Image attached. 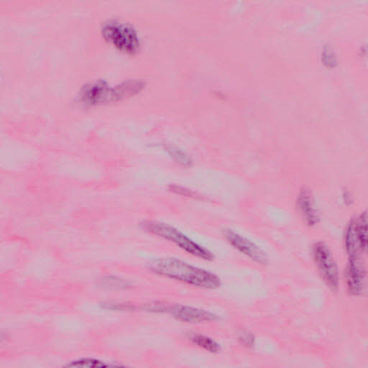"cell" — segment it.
Here are the masks:
<instances>
[{"mask_svg": "<svg viewBox=\"0 0 368 368\" xmlns=\"http://www.w3.org/2000/svg\"><path fill=\"white\" fill-rule=\"evenodd\" d=\"M357 258H350L347 266L345 279L349 293L359 296L363 293L366 284V272L364 266Z\"/></svg>", "mask_w": 368, "mask_h": 368, "instance_id": "8", "label": "cell"}, {"mask_svg": "<svg viewBox=\"0 0 368 368\" xmlns=\"http://www.w3.org/2000/svg\"><path fill=\"white\" fill-rule=\"evenodd\" d=\"M104 34L122 50L131 52L136 51L139 46V39L136 31L126 24L110 22L106 25Z\"/></svg>", "mask_w": 368, "mask_h": 368, "instance_id": "4", "label": "cell"}, {"mask_svg": "<svg viewBox=\"0 0 368 368\" xmlns=\"http://www.w3.org/2000/svg\"><path fill=\"white\" fill-rule=\"evenodd\" d=\"M150 269L157 275L199 288L213 290L222 285L215 274L173 257L154 260Z\"/></svg>", "mask_w": 368, "mask_h": 368, "instance_id": "1", "label": "cell"}, {"mask_svg": "<svg viewBox=\"0 0 368 368\" xmlns=\"http://www.w3.org/2000/svg\"><path fill=\"white\" fill-rule=\"evenodd\" d=\"M188 339L194 345L209 353H218L221 350V346L217 342L204 334L191 333Z\"/></svg>", "mask_w": 368, "mask_h": 368, "instance_id": "9", "label": "cell"}, {"mask_svg": "<svg viewBox=\"0 0 368 368\" xmlns=\"http://www.w3.org/2000/svg\"><path fill=\"white\" fill-rule=\"evenodd\" d=\"M144 227L152 235L175 244L193 257L208 261L215 258L210 250L197 243L185 233L171 224L158 221H148L144 224Z\"/></svg>", "mask_w": 368, "mask_h": 368, "instance_id": "2", "label": "cell"}, {"mask_svg": "<svg viewBox=\"0 0 368 368\" xmlns=\"http://www.w3.org/2000/svg\"><path fill=\"white\" fill-rule=\"evenodd\" d=\"M355 228L359 239L360 245L364 252L367 250V216L366 212L361 214L356 220H354Z\"/></svg>", "mask_w": 368, "mask_h": 368, "instance_id": "10", "label": "cell"}, {"mask_svg": "<svg viewBox=\"0 0 368 368\" xmlns=\"http://www.w3.org/2000/svg\"><path fill=\"white\" fill-rule=\"evenodd\" d=\"M239 341L247 348H253L255 345V338L248 330H241L239 334Z\"/></svg>", "mask_w": 368, "mask_h": 368, "instance_id": "12", "label": "cell"}, {"mask_svg": "<svg viewBox=\"0 0 368 368\" xmlns=\"http://www.w3.org/2000/svg\"><path fill=\"white\" fill-rule=\"evenodd\" d=\"M223 236L231 247L252 261L260 265L267 263V258L265 252L255 243L239 232L227 229L223 231Z\"/></svg>", "mask_w": 368, "mask_h": 368, "instance_id": "5", "label": "cell"}, {"mask_svg": "<svg viewBox=\"0 0 368 368\" xmlns=\"http://www.w3.org/2000/svg\"><path fill=\"white\" fill-rule=\"evenodd\" d=\"M170 312L177 320L189 324H202L217 321V315L196 307L187 305H175L168 307Z\"/></svg>", "mask_w": 368, "mask_h": 368, "instance_id": "6", "label": "cell"}, {"mask_svg": "<svg viewBox=\"0 0 368 368\" xmlns=\"http://www.w3.org/2000/svg\"><path fill=\"white\" fill-rule=\"evenodd\" d=\"M296 208L300 217L310 227L317 224L319 222V214L316 207L314 196L307 188L302 189L296 199Z\"/></svg>", "mask_w": 368, "mask_h": 368, "instance_id": "7", "label": "cell"}, {"mask_svg": "<svg viewBox=\"0 0 368 368\" xmlns=\"http://www.w3.org/2000/svg\"><path fill=\"white\" fill-rule=\"evenodd\" d=\"M168 151L173 159L184 167H190L192 165L191 158L184 151L175 147H168Z\"/></svg>", "mask_w": 368, "mask_h": 368, "instance_id": "11", "label": "cell"}, {"mask_svg": "<svg viewBox=\"0 0 368 368\" xmlns=\"http://www.w3.org/2000/svg\"><path fill=\"white\" fill-rule=\"evenodd\" d=\"M169 189L174 193L182 195L186 197L193 198H198L199 197V195L196 192L183 186L172 184L170 186Z\"/></svg>", "mask_w": 368, "mask_h": 368, "instance_id": "13", "label": "cell"}, {"mask_svg": "<svg viewBox=\"0 0 368 368\" xmlns=\"http://www.w3.org/2000/svg\"><path fill=\"white\" fill-rule=\"evenodd\" d=\"M313 256L324 282L332 290L337 289L340 281L338 267L328 246L322 242L316 243Z\"/></svg>", "mask_w": 368, "mask_h": 368, "instance_id": "3", "label": "cell"}]
</instances>
